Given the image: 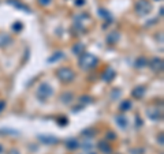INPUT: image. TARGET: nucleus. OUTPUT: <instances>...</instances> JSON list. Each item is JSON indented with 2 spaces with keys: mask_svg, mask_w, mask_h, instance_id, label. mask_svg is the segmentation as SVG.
<instances>
[{
  "mask_svg": "<svg viewBox=\"0 0 164 154\" xmlns=\"http://www.w3.org/2000/svg\"><path fill=\"white\" fill-rule=\"evenodd\" d=\"M56 75H58L59 81H62L63 83H70V82H73L74 78H75V72L70 68H66V67L59 68L56 71Z\"/></svg>",
  "mask_w": 164,
  "mask_h": 154,
  "instance_id": "f03ea898",
  "label": "nucleus"
},
{
  "mask_svg": "<svg viewBox=\"0 0 164 154\" xmlns=\"http://www.w3.org/2000/svg\"><path fill=\"white\" fill-rule=\"evenodd\" d=\"M115 123H116L120 128H126L127 124H129L127 117H126V116H123V115H116V116H115Z\"/></svg>",
  "mask_w": 164,
  "mask_h": 154,
  "instance_id": "9d476101",
  "label": "nucleus"
},
{
  "mask_svg": "<svg viewBox=\"0 0 164 154\" xmlns=\"http://www.w3.org/2000/svg\"><path fill=\"white\" fill-rule=\"evenodd\" d=\"M7 2H8L10 4H13L14 7H15V8L21 10V11H23V12H32V10L29 8L28 6L22 4V3H19V2H18V0H17V2H15V0H7Z\"/></svg>",
  "mask_w": 164,
  "mask_h": 154,
  "instance_id": "9b49d317",
  "label": "nucleus"
},
{
  "mask_svg": "<svg viewBox=\"0 0 164 154\" xmlns=\"http://www.w3.org/2000/svg\"><path fill=\"white\" fill-rule=\"evenodd\" d=\"M38 3H40L41 6H44V7H45V6H48V4L51 3V0H38Z\"/></svg>",
  "mask_w": 164,
  "mask_h": 154,
  "instance_id": "c85d7f7f",
  "label": "nucleus"
},
{
  "mask_svg": "<svg viewBox=\"0 0 164 154\" xmlns=\"http://www.w3.org/2000/svg\"><path fill=\"white\" fill-rule=\"evenodd\" d=\"M54 94V89H52V86L49 83H45V82H43L38 89H37V97L41 100V101H45L47 98H49V97Z\"/></svg>",
  "mask_w": 164,
  "mask_h": 154,
  "instance_id": "7ed1b4c3",
  "label": "nucleus"
},
{
  "mask_svg": "<svg viewBox=\"0 0 164 154\" xmlns=\"http://www.w3.org/2000/svg\"><path fill=\"white\" fill-rule=\"evenodd\" d=\"M3 109H6V102L4 101H0V113L3 112Z\"/></svg>",
  "mask_w": 164,
  "mask_h": 154,
  "instance_id": "c756f323",
  "label": "nucleus"
},
{
  "mask_svg": "<svg viewBox=\"0 0 164 154\" xmlns=\"http://www.w3.org/2000/svg\"><path fill=\"white\" fill-rule=\"evenodd\" d=\"M144 149H133L131 150V154H142Z\"/></svg>",
  "mask_w": 164,
  "mask_h": 154,
  "instance_id": "cd10ccee",
  "label": "nucleus"
},
{
  "mask_svg": "<svg viewBox=\"0 0 164 154\" xmlns=\"http://www.w3.org/2000/svg\"><path fill=\"white\" fill-rule=\"evenodd\" d=\"M3 150H4V149H3V146H2V145H0V154H2V153H3Z\"/></svg>",
  "mask_w": 164,
  "mask_h": 154,
  "instance_id": "72a5a7b5",
  "label": "nucleus"
},
{
  "mask_svg": "<svg viewBox=\"0 0 164 154\" xmlns=\"http://www.w3.org/2000/svg\"><path fill=\"white\" fill-rule=\"evenodd\" d=\"M90 154H95V153H90Z\"/></svg>",
  "mask_w": 164,
  "mask_h": 154,
  "instance_id": "f704fd0d",
  "label": "nucleus"
},
{
  "mask_svg": "<svg viewBox=\"0 0 164 154\" xmlns=\"http://www.w3.org/2000/svg\"><path fill=\"white\" fill-rule=\"evenodd\" d=\"M148 66L151 67V70L155 71V72H161L163 71V60L159 57H155V59H152L151 62H148Z\"/></svg>",
  "mask_w": 164,
  "mask_h": 154,
  "instance_id": "423d86ee",
  "label": "nucleus"
},
{
  "mask_svg": "<svg viewBox=\"0 0 164 154\" xmlns=\"http://www.w3.org/2000/svg\"><path fill=\"white\" fill-rule=\"evenodd\" d=\"M79 146H82L85 150H89L92 147V143H90V142H82V145H79Z\"/></svg>",
  "mask_w": 164,
  "mask_h": 154,
  "instance_id": "bb28decb",
  "label": "nucleus"
},
{
  "mask_svg": "<svg viewBox=\"0 0 164 154\" xmlns=\"http://www.w3.org/2000/svg\"><path fill=\"white\" fill-rule=\"evenodd\" d=\"M142 124H144V123H142V120H141L140 116H136V127H137V128L142 127Z\"/></svg>",
  "mask_w": 164,
  "mask_h": 154,
  "instance_id": "a878e982",
  "label": "nucleus"
},
{
  "mask_svg": "<svg viewBox=\"0 0 164 154\" xmlns=\"http://www.w3.org/2000/svg\"><path fill=\"white\" fill-rule=\"evenodd\" d=\"M22 27H23V26H22L21 22H17V23H14V25H13V29L15 30V32H21Z\"/></svg>",
  "mask_w": 164,
  "mask_h": 154,
  "instance_id": "393cba45",
  "label": "nucleus"
},
{
  "mask_svg": "<svg viewBox=\"0 0 164 154\" xmlns=\"http://www.w3.org/2000/svg\"><path fill=\"white\" fill-rule=\"evenodd\" d=\"M79 102H81L82 105H84V104H90V102H92V97H89V96H84V97H81Z\"/></svg>",
  "mask_w": 164,
  "mask_h": 154,
  "instance_id": "5701e85b",
  "label": "nucleus"
},
{
  "mask_svg": "<svg viewBox=\"0 0 164 154\" xmlns=\"http://www.w3.org/2000/svg\"><path fill=\"white\" fill-rule=\"evenodd\" d=\"M11 37L10 36H6V34H2L0 36V47H4V45H8L11 42Z\"/></svg>",
  "mask_w": 164,
  "mask_h": 154,
  "instance_id": "aec40b11",
  "label": "nucleus"
},
{
  "mask_svg": "<svg viewBox=\"0 0 164 154\" xmlns=\"http://www.w3.org/2000/svg\"><path fill=\"white\" fill-rule=\"evenodd\" d=\"M99 59L92 53H82L79 56V67L82 70H92L97 67Z\"/></svg>",
  "mask_w": 164,
  "mask_h": 154,
  "instance_id": "f257e3e1",
  "label": "nucleus"
},
{
  "mask_svg": "<svg viewBox=\"0 0 164 154\" xmlns=\"http://www.w3.org/2000/svg\"><path fill=\"white\" fill-rule=\"evenodd\" d=\"M152 10V6L148 0H138L136 3V11L138 15H148Z\"/></svg>",
  "mask_w": 164,
  "mask_h": 154,
  "instance_id": "20e7f679",
  "label": "nucleus"
},
{
  "mask_svg": "<svg viewBox=\"0 0 164 154\" xmlns=\"http://www.w3.org/2000/svg\"><path fill=\"white\" fill-rule=\"evenodd\" d=\"M60 100H62V102H64V104H70L73 101V93H69V92L64 93Z\"/></svg>",
  "mask_w": 164,
  "mask_h": 154,
  "instance_id": "412c9836",
  "label": "nucleus"
},
{
  "mask_svg": "<svg viewBox=\"0 0 164 154\" xmlns=\"http://www.w3.org/2000/svg\"><path fill=\"white\" fill-rule=\"evenodd\" d=\"M118 40H119V33L118 32H112L107 36V44H110V45H114L115 42H118Z\"/></svg>",
  "mask_w": 164,
  "mask_h": 154,
  "instance_id": "2eb2a0df",
  "label": "nucleus"
},
{
  "mask_svg": "<svg viewBox=\"0 0 164 154\" xmlns=\"http://www.w3.org/2000/svg\"><path fill=\"white\" fill-rule=\"evenodd\" d=\"M120 94H122V90H119V89L112 90V93H111V98H112V100H116Z\"/></svg>",
  "mask_w": 164,
  "mask_h": 154,
  "instance_id": "b1692460",
  "label": "nucleus"
},
{
  "mask_svg": "<svg viewBox=\"0 0 164 154\" xmlns=\"http://www.w3.org/2000/svg\"><path fill=\"white\" fill-rule=\"evenodd\" d=\"M115 77H116V72H115V71L111 68V67H108V68L103 72V77H101V78H103L104 82L110 83V82H112V81L115 79Z\"/></svg>",
  "mask_w": 164,
  "mask_h": 154,
  "instance_id": "0eeeda50",
  "label": "nucleus"
},
{
  "mask_svg": "<svg viewBox=\"0 0 164 154\" xmlns=\"http://www.w3.org/2000/svg\"><path fill=\"white\" fill-rule=\"evenodd\" d=\"M157 141H159V143H160V145H163V143H164V142H163V134H160V137L157 138Z\"/></svg>",
  "mask_w": 164,
  "mask_h": 154,
  "instance_id": "473e14b6",
  "label": "nucleus"
},
{
  "mask_svg": "<svg viewBox=\"0 0 164 154\" xmlns=\"http://www.w3.org/2000/svg\"><path fill=\"white\" fill-rule=\"evenodd\" d=\"M148 66V60L146 57H144V56H140V57H137V60L134 62V67H137V68H144V67Z\"/></svg>",
  "mask_w": 164,
  "mask_h": 154,
  "instance_id": "4468645a",
  "label": "nucleus"
},
{
  "mask_svg": "<svg viewBox=\"0 0 164 154\" xmlns=\"http://www.w3.org/2000/svg\"><path fill=\"white\" fill-rule=\"evenodd\" d=\"M79 145H81L79 142H78L77 139H74V138L73 139H67L66 141V147L69 150H75V149L79 147Z\"/></svg>",
  "mask_w": 164,
  "mask_h": 154,
  "instance_id": "dca6fc26",
  "label": "nucleus"
},
{
  "mask_svg": "<svg viewBox=\"0 0 164 154\" xmlns=\"http://www.w3.org/2000/svg\"><path fill=\"white\" fill-rule=\"evenodd\" d=\"M84 49H85V45H84V44H81V42L75 44V45H74V47L71 48L73 53H74V55H77V56H81V55H82V52H84Z\"/></svg>",
  "mask_w": 164,
  "mask_h": 154,
  "instance_id": "f3484780",
  "label": "nucleus"
},
{
  "mask_svg": "<svg viewBox=\"0 0 164 154\" xmlns=\"http://www.w3.org/2000/svg\"><path fill=\"white\" fill-rule=\"evenodd\" d=\"M99 15L103 18V19H105V21H107V25H104V26H103L104 29H105L108 25L112 23V15L108 12L107 10H104V8H99Z\"/></svg>",
  "mask_w": 164,
  "mask_h": 154,
  "instance_id": "6e6552de",
  "label": "nucleus"
},
{
  "mask_svg": "<svg viewBox=\"0 0 164 154\" xmlns=\"http://www.w3.org/2000/svg\"><path fill=\"white\" fill-rule=\"evenodd\" d=\"M146 116L151 120H153V122H159V120H161V117H163V113H161V109H160V108L151 107L146 109Z\"/></svg>",
  "mask_w": 164,
  "mask_h": 154,
  "instance_id": "39448f33",
  "label": "nucleus"
},
{
  "mask_svg": "<svg viewBox=\"0 0 164 154\" xmlns=\"http://www.w3.org/2000/svg\"><path fill=\"white\" fill-rule=\"evenodd\" d=\"M7 154H19V152H18V150H15V149H13V150H10L8 153Z\"/></svg>",
  "mask_w": 164,
  "mask_h": 154,
  "instance_id": "2f4dec72",
  "label": "nucleus"
},
{
  "mask_svg": "<svg viewBox=\"0 0 164 154\" xmlns=\"http://www.w3.org/2000/svg\"><path fill=\"white\" fill-rule=\"evenodd\" d=\"M63 56H64V53H63V52H55V53L52 55L51 57H48L47 62H48V63H55V62H58V60L63 59Z\"/></svg>",
  "mask_w": 164,
  "mask_h": 154,
  "instance_id": "a211bd4d",
  "label": "nucleus"
},
{
  "mask_svg": "<svg viewBox=\"0 0 164 154\" xmlns=\"http://www.w3.org/2000/svg\"><path fill=\"white\" fill-rule=\"evenodd\" d=\"M38 141L43 142V143H45V145H55V143H58V142H59L58 138H55V137H48V135H40V137H38Z\"/></svg>",
  "mask_w": 164,
  "mask_h": 154,
  "instance_id": "1a4fd4ad",
  "label": "nucleus"
},
{
  "mask_svg": "<svg viewBox=\"0 0 164 154\" xmlns=\"http://www.w3.org/2000/svg\"><path fill=\"white\" fill-rule=\"evenodd\" d=\"M82 135H84V137H86V138H92V137H95V135H96V131L92 130V128H88V130L82 131Z\"/></svg>",
  "mask_w": 164,
  "mask_h": 154,
  "instance_id": "4be33fe9",
  "label": "nucleus"
},
{
  "mask_svg": "<svg viewBox=\"0 0 164 154\" xmlns=\"http://www.w3.org/2000/svg\"><path fill=\"white\" fill-rule=\"evenodd\" d=\"M119 109H120L122 112H127L131 109V101L130 100H126V101H123V102L120 104V107H119Z\"/></svg>",
  "mask_w": 164,
  "mask_h": 154,
  "instance_id": "6ab92c4d",
  "label": "nucleus"
},
{
  "mask_svg": "<svg viewBox=\"0 0 164 154\" xmlns=\"http://www.w3.org/2000/svg\"><path fill=\"white\" fill-rule=\"evenodd\" d=\"M75 4H77V6H84V4H85V0H77Z\"/></svg>",
  "mask_w": 164,
  "mask_h": 154,
  "instance_id": "7c9ffc66",
  "label": "nucleus"
},
{
  "mask_svg": "<svg viewBox=\"0 0 164 154\" xmlns=\"http://www.w3.org/2000/svg\"><path fill=\"white\" fill-rule=\"evenodd\" d=\"M99 149L101 150L103 153H105V154H111V153H112V147H111V145L108 143L107 141L99 142Z\"/></svg>",
  "mask_w": 164,
  "mask_h": 154,
  "instance_id": "ddd939ff",
  "label": "nucleus"
},
{
  "mask_svg": "<svg viewBox=\"0 0 164 154\" xmlns=\"http://www.w3.org/2000/svg\"><path fill=\"white\" fill-rule=\"evenodd\" d=\"M145 92H146V89H145L144 86H137V87L131 92V94H133L134 98L141 100V98H142V97L145 96Z\"/></svg>",
  "mask_w": 164,
  "mask_h": 154,
  "instance_id": "f8f14e48",
  "label": "nucleus"
}]
</instances>
